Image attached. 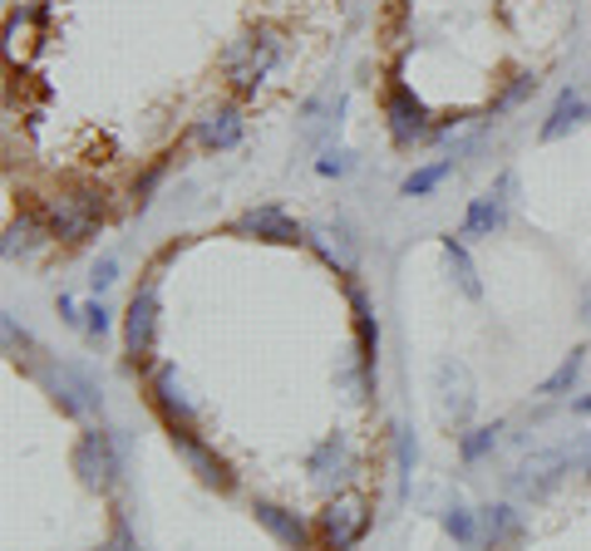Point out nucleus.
Here are the masks:
<instances>
[{
  "mask_svg": "<svg viewBox=\"0 0 591 551\" xmlns=\"http://www.w3.org/2000/svg\"><path fill=\"white\" fill-rule=\"evenodd\" d=\"M168 439H173V448L188 458V468L198 473L208 488H218V492H232L237 488V473L227 468V458L222 453H212L202 439H192V429H168Z\"/></svg>",
  "mask_w": 591,
  "mask_h": 551,
  "instance_id": "nucleus-6",
  "label": "nucleus"
},
{
  "mask_svg": "<svg viewBox=\"0 0 591 551\" xmlns=\"http://www.w3.org/2000/svg\"><path fill=\"white\" fill-rule=\"evenodd\" d=\"M36 217L44 222V232L70 241V247H79V241H89L99 232V222H104V192H54V198H44L36 207Z\"/></svg>",
  "mask_w": 591,
  "mask_h": 551,
  "instance_id": "nucleus-1",
  "label": "nucleus"
},
{
  "mask_svg": "<svg viewBox=\"0 0 591 551\" xmlns=\"http://www.w3.org/2000/svg\"><path fill=\"white\" fill-rule=\"evenodd\" d=\"M163 168H168V163H153V168L143 172V182H139V188H133V192H139V207H148V192L158 188V178H163Z\"/></svg>",
  "mask_w": 591,
  "mask_h": 551,
  "instance_id": "nucleus-30",
  "label": "nucleus"
},
{
  "mask_svg": "<svg viewBox=\"0 0 591 551\" xmlns=\"http://www.w3.org/2000/svg\"><path fill=\"white\" fill-rule=\"evenodd\" d=\"M350 310H355V335H360V360L374 364L380 360V325H374V310L365 301L360 285H350Z\"/></svg>",
  "mask_w": 591,
  "mask_h": 551,
  "instance_id": "nucleus-18",
  "label": "nucleus"
},
{
  "mask_svg": "<svg viewBox=\"0 0 591 551\" xmlns=\"http://www.w3.org/2000/svg\"><path fill=\"white\" fill-rule=\"evenodd\" d=\"M587 320H591V295H587Z\"/></svg>",
  "mask_w": 591,
  "mask_h": 551,
  "instance_id": "nucleus-33",
  "label": "nucleus"
},
{
  "mask_svg": "<svg viewBox=\"0 0 591 551\" xmlns=\"http://www.w3.org/2000/svg\"><path fill=\"white\" fill-rule=\"evenodd\" d=\"M148 389H153V409L168 419V429H192V404H188L183 379H178L173 364H158Z\"/></svg>",
  "mask_w": 591,
  "mask_h": 551,
  "instance_id": "nucleus-11",
  "label": "nucleus"
},
{
  "mask_svg": "<svg viewBox=\"0 0 591 551\" xmlns=\"http://www.w3.org/2000/svg\"><path fill=\"white\" fill-rule=\"evenodd\" d=\"M439 404H443V419L469 423V413H473V374H469V364H459V360L439 364Z\"/></svg>",
  "mask_w": 591,
  "mask_h": 551,
  "instance_id": "nucleus-10",
  "label": "nucleus"
},
{
  "mask_svg": "<svg viewBox=\"0 0 591 551\" xmlns=\"http://www.w3.org/2000/svg\"><path fill=\"white\" fill-rule=\"evenodd\" d=\"M384 119H390V138L400 148H409L414 138H429L434 133V123H429V109L419 103L414 94H409L404 84L390 89V99H384Z\"/></svg>",
  "mask_w": 591,
  "mask_h": 551,
  "instance_id": "nucleus-8",
  "label": "nucleus"
},
{
  "mask_svg": "<svg viewBox=\"0 0 591 551\" xmlns=\"http://www.w3.org/2000/svg\"><path fill=\"white\" fill-rule=\"evenodd\" d=\"M498 433H503V429H498V423H493V429H473V433H463L459 453L469 458V463H479L483 453H493V448H498Z\"/></svg>",
  "mask_w": 591,
  "mask_h": 551,
  "instance_id": "nucleus-25",
  "label": "nucleus"
},
{
  "mask_svg": "<svg viewBox=\"0 0 591 551\" xmlns=\"http://www.w3.org/2000/svg\"><path fill=\"white\" fill-rule=\"evenodd\" d=\"M192 138H198L208 153H227V148L242 143V113L237 109H218L208 113V119H198V129H192Z\"/></svg>",
  "mask_w": 591,
  "mask_h": 551,
  "instance_id": "nucleus-14",
  "label": "nucleus"
},
{
  "mask_svg": "<svg viewBox=\"0 0 591 551\" xmlns=\"http://www.w3.org/2000/svg\"><path fill=\"white\" fill-rule=\"evenodd\" d=\"M40 232H44L40 217H20V222H10L6 227V261L30 257V251H36V241H40Z\"/></svg>",
  "mask_w": 591,
  "mask_h": 551,
  "instance_id": "nucleus-21",
  "label": "nucleus"
},
{
  "mask_svg": "<svg viewBox=\"0 0 591 551\" xmlns=\"http://www.w3.org/2000/svg\"><path fill=\"white\" fill-rule=\"evenodd\" d=\"M84 330H89V335H94V340H99V335H104V330H109V310L99 305V301L84 310Z\"/></svg>",
  "mask_w": 591,
  "mask_h": 551,
  "instance_id": "nucleus-26",
  "label": "nucleus"
},
{
  "mask_svg": "<svg viewBox=\"0 0 591 551\" xmlns=\"http://www.w3.org/2000/svg\"><path fill=\"white\" fill-rule=\"evenodd\" d=\"M567 473V453L562 448H542V453H532V458H522V468H518V492H528V498H542V492H552L557 482H562Z\"/></svg>",
  "mask_w": 591,
  "mask_h": 551,
  "instance_id": "nucleus-12",
  "label": "nucleus"
},
{
  "mask_svg": "<svg viewBox=\"0 0 591 551\" xmlns=\"http://www.w3.org/2000/svg\"><path fill=\"white\" fill-rule=\"evenodd\" d=\"M277 60H281V30H271V26L247 30L222 60L227 64V84L242 89V94H252L261 79L277 69Z\"/></svg>",
  "mask_w": 591,
  "mask_h": 551,
  "instance_id": "nucleus-2",
  "label": "nucleus"
},
{
  "mask_svg": "<svg viewBox=\"0 0 591 551\" xmlns=\"http://www.w3.org/2000/svg\"><path fill=\"white\" fill-rule=\"evenodd\" d=\"M365 532H370V508L360 498H331L321 522H315V537H321L325 551H350Z\"/></svg>",
  "mask_w": 591,
  "mask_h": 551,
  "instance_id": "nucleus-4",
  "label": "nucleus"
},
{
  "mask_svg": "<svg viewBox=\"0 0 591 551\" xmlns=\"http://www.w3.org/2000/svg\"><path fill=\"white\" fill-rule=\"evenodd\" d=\"M74 473H79V482H84L89 492H113V488H119V448H113L109 433H99V429L79 433Z\"/></svg>",
  "mask_w": 591,
  "mask_h": 551,
  "instance_id": "nucleus-3",
  "label": "nucleus"
},
{
  "mask_svg": "<svg viewBox=\"0 0 591 551\" xmlns=\"http://www.w3.org/2000/svg\"><path fill=\"white\" fill-rule=\"evenodd\" d=\"M99 551H133V547H129V537H123V532H119V537H113V542H109V547H99Z\"/></svg>",
  "mask_w": 591,
  "mask_h": 551,
  "instance_id": "nucleus-31",
  "label": "nucleus"
},
{
  "mask_svg": "<svg viewBox=\"0 0 591 551\" xmlns=\"http://www.w3.org/2000/svg\"><path fill=\"white\" fill-rule=\"evenodd\" d=\"M508 192H513V178H498V192L473 198L469 217H463V237H493L508 222Z\"/></svg>",
  "mask_w": 591,
  "mask_h": 551,
  "instance_id": "nucleus-13",
  "label": "nucleus"
},
{
  "mask_svg": "<svg viewBox=\"0 0 591 551\" xmlns=\"http://www.w3.org/2000/svg\"><path fill=\"white\" fill-rule=\"evenodd\" d=\"M257 522L267 527L271 537H277L281 547H291V551H305L311 547V532H305V522L296 512H287V508H277V502H257Z\"/></svg>",
  "mask_w": 591,
  "mask_h": 551,
  "instance_id": "nucleus-15",
  "label": "nucleus"
},
{
  "mask_svg": "<svg viewBox=\"0 0 591 551\" xmlns=\"http://www.w3.org/2000/svg\"><path fill=\"white\" fill-rule=\"evenodd\" d=\"M113 276H119V261L104 257V261L94 267V276H89V285H94V291H104V285H113Z\"/></svg>",
  "mask_w": 591,
  "mask_h": 551,
  "instance_id": "nucleus-27",
  "label": "nucleus"
},
{
  "mask_svg": "<svg viewBox=\"0 0 591 551\" xmlns=\"http://www.w3.org/2000/svg\"><path fill=\"white\" fill-rule=\"evenodd\" d=\"M449 172H453V163H429V168H414V172H409V178H404V198H429V192H434L439 188V182L443 178H449Z\"/></svg>",
  "mask_w": 591,
  "mask_h": 551,
  "instance_id": "nucleus-23",
  "label": "nucleus"
},
{
  "mask_svg": "<svg viewBox=\"0 0 591 551\" xmlns=\"http://www.w3.org/2000/svg\"><path fill=\"white\" fill-rule=\"evenodd\" d=\"M443 532L453 537V542H479V512H469V508H449L443 512Z\"/></svg>",
  "mask_w": 591,
  "mask_h": 551,
  "instance_id": "nucleus-24",
  "label": "nucleus"
},
{
  "mask_svg": "<svg viewBox=\"0 0 591 551\" xmlns=\"http://www.w3.org/2000/svg\"><path fill=\"white\" fill-rule=\"evenodd\" d=\"M232 227H237L242 237L271 241V247H296V241H305L301 222H296V217H287L281 207H252V212H242Z\"/></svg>",
  "mask_w": 591,
  "mask_h": 551,
  "instance_id": "nucleus-9",
  "label": "nucleus"
},
{
  "mask_svg": "<svg viewBox=\"0 0 591 551\" xmlns=\"http://www.w3.org/2000/svg\"><path fill=\"white\" fill-rule=\"evenodd\" d=\"M153 340H158V295H153V285H143V291H133L129 310H123V350L133 360H148Z\"/></svg>",
  "mask_w": 591,
  "mask_h": 551,
  "instance_id": "nucleus-7",
  "label": "nucleus"
},
{
  "mask_svg": "<svg viewBox=\"0 0 591 551\" xmlns=\"http://www.w3.org/2000/svg\"><path fill=\"white\" fill-rule=\"evenodd\" d=\"M582 364H587V350H572V354H567V360L557 364V370H552L548 379H542V394H548V399H562L567 389L577 384V374H582Z\"/></svg>",
  "mask_w": 591,
  "mask_h": 551,
  "instance_id": "nucleus-22",
  "label": "nucleus"
},
{
  "mask_svg": "<svg viewBox=\"0 0 591 551\" xmlns=\"http://www.w3.org/2000/svg\"><path fill=\"white\" fill-rule=\"evenodd\" d=\"M50 389H54V399H60V409L70 413V419H79L84 409H94V389H89L84 374H74V370H50Z\"/></svg>",
  "mask_w": 591,
  "mask_h": 551,
  "instance_id": "nucleus-17",
  "label": "nucleus"
},
{
  "mask_svg": "<svg viewBox=\"0 0 591 551\" xmlns=\"http://www.w3.org/2000/svg\"><path fill=\"white\" fill-rule=\"evenodd\" d=\"M443 257H449V267H453V281H459V291L469 295V301H479L483 295V281H479V271H473V261H469V251H463V241L459 237H443Z\"/></svg>",
  "mask_w": 591,
  "mask_h": 551,
  "instance_id": "nucleus-20",
  "label": "nucleus"
},
{
  "mask_svg": "<svg viewBox=\"0 0 591 551\" xmlns=\"http://www.w3.org/2000/svg\"><path fill=\"white\" fill-rule=\"evenodd\" d=\"M479 532H483V542L493 547V551H503V547H518L522 542V517L513 508H483L479 512Z\"/></svg>",
  "mask_w": 591,
  "mask_h": 551,
  "instance_id": "nucleus-16",
  "label": "nucleus"
},
{
  "mask_svg": "<svg viewBox=\"0 0 591 551\" xmlns=\"http://www.w3.org/2000/svg\"><path fill=\"white\" fill-rule=\"evenodd\" d=\"M577 413H591V394H587V399H577Z\"/></svg>",
  "mask_w": 591,
  "mask_h": 551,
  "instance_id": "nucleus-32",
  "label": "nucleus"
},
{
  "mask_svg": "<svg viewBox=\"0 0 591 551\" xmlns=\"http://www.w3.org/2000/svg\"><path fill=\"white\" fill-rule=\"evenodd\" d=\"M587 478H591V463H587Z\"/></svg>",
  "mask_w": 591,
  "mask_h": 551,
  "instance_id": "nucleus-34",
  "label": "nucleus"
},
{
  "mask_svg": "<svg viewBox=\"0 0 591 551\" xmlns=\"http://www.w3.org/2000/svg\"><path fill=\"white\" fill-rule=\"evenodd\" d=\"M532 89H538V79H532V74H518V84L508 89V94H503V103H498V109H513V103H518L522 94H532Z\"/></svg>",
  "mask_w": 591,
  "mask_h": 551,
  "instance_id": "nucleus-28",
  "label": "nucleus"
},
{
  "mask_svg": "<svg viewBox=\"0 0 591 551\" xmlns=\"http://www.w3.org/2000/svg\"><path fill=\"white\" fill-rule=\"evenodd\" d=\"M305 473L321 492H340L355 473V448H350L345 433H331V439H321L311 448V458H305Z\"/></svg>",
  "mask_w": 591,
  "mask_h": 551,
  "instance_id": "nucleus-5",
  "label": "nucleus"
},
{
  "mask_svg": "<svg viewBox=\"0 0 591 551\" xmlns=\"http://www.w3.org/2000/svg\"><path fill=\"white\" fill-rule=\"evenodd\" d=\"M587 113H591V109H587V99L567 89V94L552 103V119L542 123V138H548V143H557V138H562L567 129H577V123H587Z\"/></svg>",
  "mask_w": 591,
  "mask_h": 551,
  "instance_id": "nucleus-19",
  "label": "nucleus"
},
{
  "mask_svg": "<svg viewBox=\"0 0 591 551\" xmlns=\"http://www.w3.org/2000/svg\"><path fill=\"white\" fill-rule=\"evenodd\" d=\"M345 168H350V158H345V153H325L321 163H315V172H321V178H340Z\"/></svg>",
  "mask_w": 591,
  "mask_h": 551,
  "instance_id": "nucleus-29",
  "label": "nucleus"
}]
</instances>
